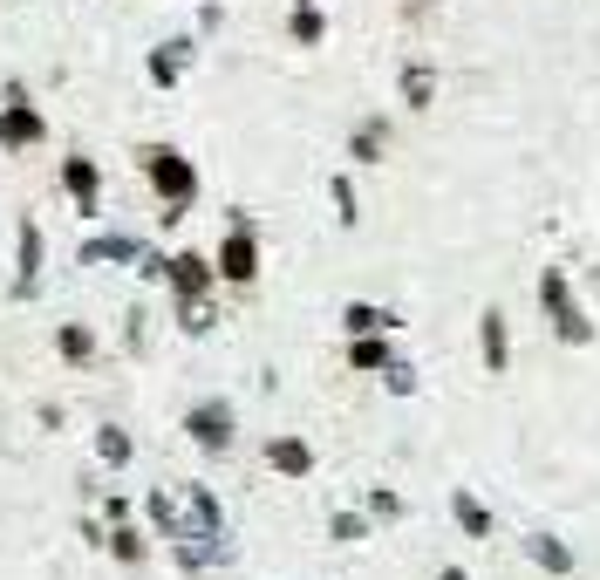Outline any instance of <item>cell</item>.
I'll use <instances>...</instances> for the list:
<instances>
[{
  "label": "cell",
  "mask_w": 600,
  "mask_h": 580,
  "mask_svg": "<svg viewBox=\"0 0 600 580\" xmlns=\"http://www.w3.org/2000/svg\"><path fill=\"white\" fill-rule=\"evenodd\" d=\"M539 301H546V314H553V335L573 348L594 342V321H587V308L573 301V280H566V267H546L539 273Z\"/></svg>",
  "instance_id": "6da1fadb"
},
{
  "label": "cell",
  "mask_w": 600,
  "mask_h": 580,
  "mask_svg": "<svg viewBox=\"0 0 600 580\" xmlns=\"http://www.w3.org/2000/svg\"><path fill=\"white\" fill-rule=\"evenodd\" d=\"M150 178H157V192L171 198V205H185V198H191V164L178 151H150Z\"/></svg>",
  "instance_id": "7a4b0ae2"
},
{
  "label": "cell",
  "mask_w": 600,
  "mask_h": 580,
  "mask_svg": "<svg viewBox=\"0 0 600 580\" xmlns=\"http://www.w3.org/2000/svg\"><path fill=\"white\" fill-rule=\"evenodd\" d=\"M191 437H198L205 451H225V444H232V410H225V403H198V410H191Z\"/></svg>",
  "instance_id": "3957f363"
},
{
  "label": "cell",
  "mask_w": 600,
  "mask_h": 580,
  "mask_svg": "<svg viewBox=\"0 0 600 580\" xmlns=\"http://www.w3.org/2000/svg\"><path fill=\"white\" fill-rule=\"evenodd\" d=\"M478 348H485V369H491V376H505V362H512V335H505V314H498V308H485Z\"/></svg>",
  "instance_id": "277c9868"
},
{
  "label": "cell",
  "mask_w": 600,
  "mask_h": 580,
  "mask_svg": "<svg viewBox=\"0 0 600 580\" xmlns=\"http://www.w3.org/2000/svg\"><path fill=\"white\" fill-rule=\"evenodd\" d=\"M219 273H225V280H253V273H260V253H253V232H246V226H239L232 239H225Z\"/></svg>",
  "instance_id": "5b68a950"
},
{
  "label": "cell",
  "mask_w": 600,
  "mask_h": 580,
  "mask_svg": "<svg viewBox=\"0 0 600 580\" xmlns=\"http://www.w3.org/2000/svg\"><path fill=\"white\" fill-rule=\"evenodd\" d=\"M266 458H273V471H287V478H307V471H314V451H307L300 437H273Z\"/></svg>",
  "instance_id": "8992f818"
},
{
  "label": "cell",
  "mask_w": 600,
  "mask_h": 580,
  "mask_svg": "<svg viewBox=\"0 0 600 580\" xmlns=\"http://www.w3.org/2000/svg\"><path fill=\"white\" fill-rule=\"evenodd\" d=\"M450 505H457V519H464V533H471V540H491V512L471 499V492H450Z\"/></svg>",
  "instance_id": "52a82bcc"
},
{
  "label": "cell",
  "mask_w": 600,
  "mask_h": 580,
  "mask_svg": "<svg viewBox=\"0 0 600 580\" xmlns=\"http://www.w3.org/2000/svg\"><path fill=\"white\" fill-rule=\"evenodd\" d=\"M171 280H178V294H205V280H212V273H205L198 253H178V260H171Z\"/></svg>",
  "instance_id": "ba28073f"
},
{
  "label": "cell",
  "mask_w": 600,
  "mask_h": 580,
  "mask_svg": "<svg viewBox=\"0 0 600 580\" xmlns=\"http://www.w3.org/2000/svg\"><path fill=\"white\" fill-rule=\"evenodd\" d=\"M430 96H437V76H430V69H403V103H410V110H423Z\"/></svg>",
  "instance_id": "9c48e42d"
},
{
  "label": "cell",
  "mask_w": 600,
  "mask_h": 580,
  "mask_svg": "<svg viewBox=\"0 0 600 580\" xmlns=\"http://www.w3.org/2000/svg\"><path fill=\"white\" fill-rule=\"evenodd\" d=\"M532 560H539V567H546V574H566V567H573V553H566L560 540H546V533H539V540H532Z\"/></svg>",
  "instance_id": "30bf717a"
},
{
  "label": "cell",
  "mask_w": 600,
  "mask_h": 580,
  "mask_svg": "<svg viewBox=\"0 0 600 580\" xmlns=\"http://www.w3.org/2000/svg\"><path fill=\"white\" fill-rule=\"evenodd\" d=\"M341 321H348L355 335H375V328H396V314H382V308H362V301H355V308L341 314Z\"/></svg>",
  "instance_id": "8fae6325"
},
{
  "label": "cell",
  "mask_w": 600,
  "mask_h": 580,
  "mask_svg": "<svg viewBox=\"0 0 600 580\" xmlns=\"http://www.w3.org/2000/svg\"><path fill=\"white\" fill-rule=\"evenodd\" d=\"M0 137H7V144H28V137H41V116L14 110V116H7V123H0Z\"/></svg>",
  "instance_id": "7c38bea8"
},
{
  "label": "cell",
  "mask_w": 600,
  "mask_h": 580,
  "mask_svg": "<svg viewBox=\"0 0 600 580\" xmlns=\"http://www.w3.org/2000/svg\"><path fill=\"white\" fill-rule=\"evenodd\" d=\"M69 192L82 198V205H89V212H96V171H89V164H82V157H75V164H69Z\"/></svg>",
  "instance_id": "4fadbf2b"
},
{
  "label": "cell",
  "mask_w": 600,
  "mask_h": 580,
  "mask_svg": "<svg viewBox=\"0 0 600 580\" xmlns=\"http://www.w3.org/2000/svg\"><path fill=\"white\" fill-rule=\"evenodd\" d=\"M355 369H389V348L375 342V335H362L355 342Z\"/></svg>",
  "instance_id": "5bb4252c"
},
{
  "label": "cell",
  "mask_w": 600,
  "mask_h": 580,
  "mask_svg": "<svg viewBox=\"0 0 600 580\" xmlns=\"http://www.w3.org/2000/svg\"><path fill=\"white\" fill-rule=\"evenodd\" d=\"M355 157H362V164L382 157V123H362V130H355Z\"/></svg>",
  "instance_id": "9a60e30c"
},
{
  "label": "cell",
  "mask_w": 600,
  "mask_h": 580,
  "mask_svg": "<svg viewBox=\"0 0 600 580\" xmlns=\"http://www.w3.org/2000/svg\"><path fill=\"white\" fill-rule=\"evenodd\" d=\"M321 35H328V21H321L314 7H300L294 14V41H321Z\"/></svg>",
  "instance_id": "2e32d148"
},
{
  "label": "cell",
  "mask_w": 600,
  "mask_h": 580,
  "mask_svg": "<svg viewBox=\"0 0 600 580\" xmlns=\"http://www.w3.org/2000/svg\"><path fill=\"white\" fill-rule=\"evenodd\" d=\"M335 205H341V219L355 226V185H348V178H335Z\"/></svg>",
  "instance_id": "e0dca14e"
},
{
  "label": "cell",
  "mask_w": 600,
  "mask_h": 580,
  "mask_svg": "<svg viewBox=\"0 0 600 580\" xmlns=\"http://www.w3.org/2000/svg\"><path fill=\"white\" fill-rule=\"evenodd\" d=\"M369 512H382V519H396V512H403V499H396V492H369Z\"/></svg>",
  "instance_id": "ac0fdd59"
},
{
  "label": "cell",
  "mask_w": 600,
  "mask_h": 580,
  "mask_svg": "<svg viewBox=\"0 0 600 580\" xmlns=\"http://www.w3.org/2000/svg\"><path fill=\"white\" fill-rule=\"evenodd\" d=\"M62 348H69L75 362H89V335H82V328H69V335H62Z\"/></svg>",
  "instance_id": "d6986e66"
},
{
  "label": "cell",
  "mask_w": 600,
  "mask_h": 580,
  "mask_svg": "<svg viewBox=\"0 0 600 580\" xmlns=\"http://www.w3.org/2000/svg\"><path fill=\"white\" fill-rule=\"evenodd\" d=\"M437 580H464V574H457V567H444V574H437Z\"/></svg>",
  "instance_id": "ffe728a7"
}]
</instances>
